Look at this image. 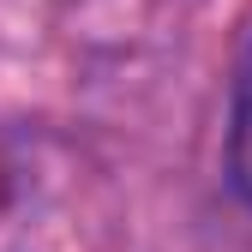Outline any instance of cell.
I'll use <instances>...</instances> for the list:
<instances>
[]
</instances>
